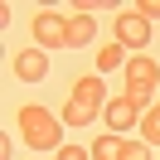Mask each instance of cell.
<instances>
[{
	"mask_svg": "<svg viewBox=\"0 0 160 160\" xmlns=\"http://www.w3.org/2000/svg\"><path fill=\"white\" fill-rule=\"evenodd\" d=\"M15 121H20V136H24L29 150H58L63 146V117H53L39 102H24Z\"/></svg>",
	"mask_w": 160,
	"mask_h": 160,
	"instance_id": "cell-1",
	"label": "cell"
},
{
	"mask_svg": "<svg viewBox=\"0 0 160 160\" xmlns=\"http://www.w3.org/2000/svg\"><path fill=\"white\" fill-rule=\"evenodd\" d=\"M29 29H34V39H39V49H44V53H49V49H68V20H63V15L39 10Z\"/></svg>",
	"mask_w": 160,
	"mask_h": 160,
	"instance_id": "cell-2",
	"label": "cell"
},
{
	"mask_svg": "<svg viewBox=\"0 0 160 160\" xmlns=\"http://www.w3.org/2000/svg\"><path fill=\"white\" fill-rule=\"evenodd\" d=\"M141 117H146V112H141L136 102H126L121 92H117V97H107V107H102V121H107L117 136H126L131 126H141Z\"/></svg>",
	"mask_w": 160,
	"mask_h": 160,
	"instance_id": "cell-3",
	"label": "cell"
},
{
	"mask_svg": "<svg viewBox=\"0 0 160 160\" xmlns=\"http://www.w3.org/2000/svg\"><path fill=\"white\" fill-rule=\"evenodd\" d=\"M117 44H121V49H126V44H131V49H146V44H150V20H141L136 10L117 15Z\"/></svg>",
	"mask_w": 160,
	"mask_h": 160,
	"instance_id": "cell-4",
	"label": "cell"
},
{
	"mask_svg": "<svg viewBox=\"0 0 160 160\" xmlns=\"http://www.w3.org/2000/svg\"><path fill=\"white\" fill-rule=\"evenodd\" d=\"M15 78L20 82H44L49 78V53L44 49H20L15 53Z\"/></svg>",
	"mask_w": 160,
	"mask_h": 160,
	"instance_id": "cell-5",
	"label": "cell"
},
{
	"mask_svg": "<svg viewBox=\"0 0 160 160\" xmlns=\"http://www.w3.org/2000/svg\"><path fill=\"white\" fill-rule=\"evenodd\" d=\"M68 102H78V107H88L92 117H102V107H107V82L102 78H78Z\"/></svg>",
	"mask_w": 160,
	"mask_h": 160,
	"instance_id": "cell-6",
	"label": "cell"
},
{
	"mask_svg": "<svg viewBox=\"0 0 160 160\" xmlns=\"http://www.w3.org/2000/svg\"><path fill=\"white\" fill-rule=\"evenodd\" d=\"M126 82H131V88H150V92H155V88H160V63L146 58V53H131V58H126Z\"/></svg>",
	"mask_w": 160,
	"mask_h": 160,
	"instance_id": "cell-7",
	"label": "cell"
},
{
	"mask_svg": "<svg viewBox=\"0 0 160 160\" xmlns=\"http://www.w3.org/2000/svg\"><path fill=\"white\" fill-rule=\"evenodd\" d=\"M92 39H97V20L92 15H73L68 20V49H88Z\"/></svg>",
	"mask_w": 160,
	"mask_h": 160,
	"instance_id": "cell-8",
	"label": "cell"
},
{
	"mask_svg": "<svg viewBox=\"0 0 160 160\" xmlns=\"http://www.w3.org/2000/svg\"><path fill=\"white\" fill-rule=\"evenodd\" d=\"M121 146H126V136H117V131H102V136L92 141V160H121Z\"/></svg>",
	"mask_w": 160,
	"mask_h": 160,
	"instance_id": "cell-9",
	"label": "cell"
},
{
	"mask_svg": "<svg viewBox=\"0 0 160 160\" xmlns=\"http://www.w3.org/2000/svg\"><path fill=\"white\" fill-rule=\"evenodd\" d=\"M141 141H146V146H160V102L141 117Z\"/></svg>",
	"mask_w": 160,
	"mask_h": 160,
	"instance_id": "cell-10",
	"label": "cell"
},
{
	"mask_svg": "<svg viewBox=\"0 0 160 160\" xmlns=\"http://www.w3.org/2000/svg\"><path fill=\"white\" fill-rule=\"evenodd\" d=\"M97 68H102V73L126 68V53H121V44H117V49H97Z\"/></svg>",
	"mask_w": 160,
	"mask_h": 160,
	"instance_id": "cell-11",
	"label": "cell"
},
{
	"mask_svg": "<svg viewBox=\"0 0 160 160\" xmlns=\"http://www.w3.org/2000/svg\"><path fill=\"white\" fill-rule=\"evenodd\" d=\"M121 97H126V102H136L141 112H150V107H155V92H150V88H131V82H126V92H121Z\"/></svg>",
	"mask_w": 160,
	"mask_h": 160,
	"instance_id": "cell-12",
	"label": "cell"
},
{
	"mask_svg": "<svg viewBox=\"0 0 160 160\" xmlns=\"http://www.w3.org/2000/svg\"><path fill=\"white\" fill-rule=\"evenodd\" d=\"M88 121H92L88 107H78V102H68V107H63V126H88Z\"/></svg>",
	"mask_w": 160,
	"mask_h": 160,
	"instance_id": "cell-13",
	"label": "cell"
},
{
	"mask_svg": "<svg viewBox=\"0 0 160 160\" xmlns=\"http://www.w3.org/2000/svg\"><path fill=\"white\" fill-rule=\"evenodd\" d=\"M121 160H150V146H146L141 136H136V141L126 136V146H121Z\"/></svg>",
	"mask_w": 160,
	"mask_h": 160,
	"instance_id": "cell-14",
	"label": "cell"
},
{
	"mask_svg": "<svg viewBox=\"0 0 160 160\" xmlns=\"http://www.w3.org/2000/svg\"><path fill=\"white\" fill-rule=\"evenodd\" d=\"M53 160H92V150H82V146H58Z\"/></svg>",
	"mask_w": 160,
	"mask_h": 160,
	"instance_id": "cell-15",
	"label": "cell"
},
{
	"mask_svg": "<svg viewBox=\"0 0 160 160\" xmlns=\"http://www.w3.org/2000/svg\"><path fill=\"white\" fill-rule=\"evenodd\" d=\"M131 10H136L141 20H160V0H141V5H131Z\"/></svg>",
	"mask_w": 160,
	"mask_h": 160,
	"instance_id": "cell-16",
	"label": "cell"
}]
</instances>
